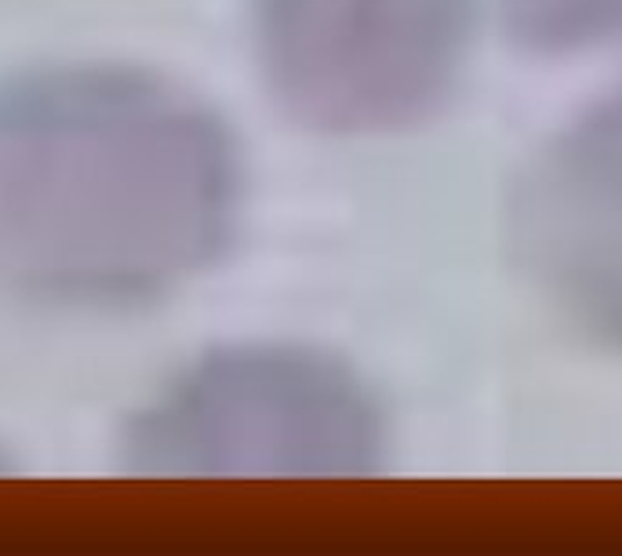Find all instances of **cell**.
Here are the masks:
<instances>
[{"instance_id": "obj_5", "label": "cell", "mask_w": 622, "mask_h": 556, "mask_svg": "<svg viewBox=\"0 0 622 556\" xmlns=\"http://www.w3.org/2000/svg\"><path fill=\"white\" fill-rule=\"evenodd\" d=\"M517 41L538 52L622 44V0H502Z\"/></svg>"}, {"instance_id": "obj_4", "label": "cell", "mask_w": 622, "mask_h": 556, "mask_svg": "<svg viewBox=\"0 0 622 556\" xmlns=\"http://www.w3.org/2000/svg\"><path fill=\"white\" fill-rule=\"evenodd\" d=\"M514 248L568 324L622 349V91L557 135L521 179Z\"/></svg>"}, {"instance_id": "obj_3", "label": "cell", "mask_w": 622, "mask_h": 556, "mask_svg": "<svg viewBox=\"0 0 622 556\" xmlns=\"http://www.w3.org/2000/svg\"><path fill=\"white\" fill-rule=\"evenodd\" d=\"M474 0H259V59L274 95L324 131H386L455 84Z\"/></svg>"}, {"instance_id": "obj_2", "label": "cell", "mask_w": 622, "mask_h": 556, "mask_svg": "<svg viewBox=\"0 0 622 556\" xmlns=\"http://www.w3.org/2000/svg\"><path fill=\"white\" fill-rule=\"evenodd\" d=\"M379 451L382 411L361 378L288 346L204 356L124 436L128 465L149 476H357Z\"/></svg>"}, {"instance_id": "obj_1", "label": "cell", "mask_w": 622, "mask_h": 556, "mask_svg": "<svg viewBox=\"0 0 622 556\" xmlns=\"http://www.w3.org/2000/svg\"><path fill=\"white\" fill-rule=\"evenodd\" d=\"M241 156L179 84L59 66L0 84V284L76 309L157 302L222 258Z\"/></svg>"}]
</instances>
